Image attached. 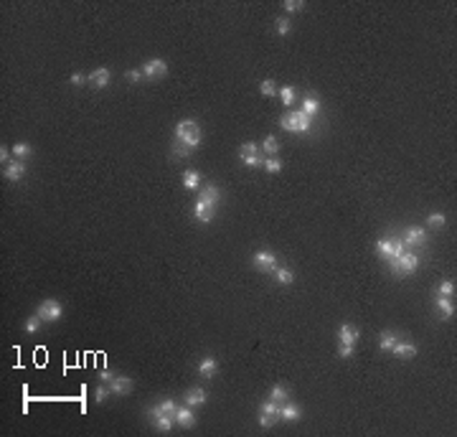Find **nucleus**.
Wrapping results in <instances>:
<instances>
[{"label":"nucleus","instance_id":"f257e3e1","mask_svg":"<svg viewBox=\"0 0 457 437\" xmlns=\"http://www.w3.org/2000/svg\"><path fill=\"white\" fill-rule=\"evenodd\" d=\"M176 140L183 143V145H188L191 150H196L201 145V127L193 120H181L176 125Z\"/></svg>","mask_w":457,"mask_h":437},{"label":"nucleus","instance_id":"f03ea898","mask_svg":"<svg viewBox=\"0 0 457 437\" xmlns=\"http://www.w3.org/2000/svg\"><path fill=\"white\" fill-rule=\"evenodd\" d=\"M310 125H313V120H310L302 110H297V112H287V115L279 117V127H282L285 133H308Z\"/></svg>","mask_w":457,"mask_h":437},{"label":"nucleus","instance_id":"7ed1b4c3","mask_svg":"<svg viewBox=\"0 0 457 437\" xmlns=\"http://www.w3.org/2000/svg\"><path fill=\"white\" fill-rule=\"evenodd\" d=\"M417 267H419V257L414 252H404V254L389 259V270L396 272V275H414Z\"/></svg>","mask_w":457,"mask_h":437},{"label":"nucleus","instance_id":"20e7f679","mask_svg":"<svg viewBox=\"0 0 457 437\" xmlns=\"http://www.w3.org/2000/svg\"><path fill=\"white\" fill-rule=\"evenodd\" d=\"M36 315H38L43 323H56V320H61L64 308H61V302H59V300L49 297V300H43V302L36 308Z\"/></svg>","mask_w":457,"mask_h":437},{"label":"nucleus","instance_id":"39448f33","mask_svg":"<svg viewBox=\"0 0 457 437\" xmlns=\"http://www.w3.org/2000/svg\"><path fill=\"white\" fill-rule=\"evenodd\" d=\"M239 158H242V163L247 165V168H257L264 163V155H262V147L257 143H244V145L239 147Z\"/></svg>","mask_w":457,"mask_h":437},{"label":"nucleus","instance_id":"423d86ee","mask_svg":"<svg viewBox=\"0 0 457 437\" xmlns=\"http://www.w3.org/2000/svg\"><path fill=\"white\" fill-rule=\"evenodd\" d=\"M427 239H429V234H427V229H422V226H409V229H404V234H401V242L409 244V247H427Z\"/></svg>","mask_w":457,"mask_h":437},{"label":"nucleus","instance_id":"0eeeda50","mask_svg":"<svg viewBox=\"0 0 457 437\" xmlns=\"http://www.w3.org/2000/svg\"><path fill=\"white\" fill-rule=\"evenodd\" d=\"M252 265H254V270H259V272H272V270L277 267V254L269 252V249H259V252L252 257Z\"/></svg>","mask_w":457,"mask_h":437},{"label":"nucleus","instance_id":"6e6552de","mask_svg":"<svg viewBox=\"0 0 457 437\" xmlns=\"http://www.w3.org/2000/svg\"><path fill=\"white\" fill-rule=\"evenodd\" d=\"M193 216H196V221H201V224H211L213 216H216V204H211V201H206V199L198 196L196 206H193Z\"/></svg>","mask_w":457,"mask_h":437},{"label":"nucleus","instance_id":"1a4fd4ad","mask_svg":"<svg viewBox=\"0 0 457 437\" xmlns=\"http://www.w3.org/2000/svg\"><path fill=\"white\" fill-rule=\"evenodd\" d=\"M3 176L10 181V183H18V181H23L26 178V160H20V158H13L5 168H3Z\"/></svg>","mask_w":457,"mask_h":437},{"label":"nucleus","instance_id":"9d476101","mask_svg":"<svg viewBox=\"0 0 457 437\" xmlns=\"http://www.w3.org/2000/svg\"><path fill=\"white\" fill-rule=\"evenodd\" d=\"M110 81H112V72H110L107 67H99V69L86 74V84H92L94 89H104Z\"/></svg>","mask_w":457,"mask_h":437},{"label":"nucleus","instance_id":"9b49d317","mask_svg":"<svg viewBox=\"0 0 457 437\" xmlns=\"http://www.w3.org/2000/svg\"><path fill=\"white\" fill-rule=\"evenodd\" d=\"M142 74L147 76V79H160V76H165L168 74V64L163 61V59H150L145 67H142Z\"/></svg>","mask_w":457,"mask_h":437},{"label":"nucleus","instance_id":"f8f14e48","mask_svg":"<svg viewBox=\"0 0 457 437\" xmlns=\"http://www.w3.org/2000/svg\"><path fill=\"white\" fill-rule=\"evenodd\" d=\"M417 343H411V341H396V346L391 348V354L396 359H401V361H409V359H414L417 356Z\"/></svg>","mask_w":457,"mask_h":437},{"label":"nucleus","instance_id":"ddd939ff","mask_svg":"<svg viewBox=\"0 0 457 437\" xmlns=\"http://www.w3.org/2000/svg\"><path fill=\"white\" fill-rule=\"evenodd\" d=\"M216 371H219V361H216L213 356H203V359L198 361V376H201L203 381H211V379L216 376Z\"/></svg>","mask_w":457,"mask_h":437},{"label":"nucleus","instance_id":"4468645a","mask_svg":"<svg viewBox=\"0 0 457 437\" xmlns=\"http://www.w3.org/2000/svg\"><path fill=\"white\" fill-rule=\"evenodd\" d=\"M358 336H361V331H358L353 323H343V325L338 328V343H351V346H356Z\"/></svg>","mask_w":457,"mask_h":437},{"label":"nucleus","instance_id":"2eb2a0df","mask_svg":"<svg viewBox=\"0 0 457 437\" xmlns=\"http://www.w3.org/2000/svg\"><path fill=\"white\" fill-rule=\"evenodd\" d=\"M173 420H176V425H181V427H193L196 425V414H193V407H178L176 409V414H173Z\"/></svg>","mask_w":457,"mask_h":437},{"label":"nucleus","instance_id":"dca6fc26","mask_svg":"<svg viewBox=\"0 0 457 437\" xmlns=\"http://www.w3.org/2000/svg\"><path fill=\"white\" fill-rule=\"evenodd\" d=\"M302 417V409L295 404V402H285V404H279V420H285V422H297Z\"/></svg>","mask_w":457,"mask_h":437},{"label":"nucleus","instance_id":"f3484780","mask_svg":"<svg viewBox=\"0 0 457 437\" xmlns=\"http://www.w3.org/2000/svg\"><path fill=\"white\" fill-rule=\"evenodd\" d=\"M434 305H437V310L442 313V320H452V318H455V302H452V297L437 295V297H434Z\"/></svg>","mask_w":457,"mask_h":437},{"label":"nucleus","instance_id":"a211bd4d","mask_svg":"<svg viewBox=\"0 0 457 437\" xmlns=\"http://www.w3.org/2000/svg\"><path fill=\"white\" fill-rule=\"evenodd\" d=\"M150 417L155 420L153 425H155V430H158V432H170V430H173V425H176L173 414H163V412H150Z\"/></svg>","mask_w":457,"mask_h":437},{"label":"nucleus","instance_id":"6ab92c4d","mask_svg":"<svg viewBox=\"0 0 457 437\" xmlns=\"http://www.w3.org/2000/svg\"><path fill=\"white\" fill-rule=\"evenodd\" d=\"M132 379L127 376H115L112 379V384H110V389H112V394H117V397H125V394H130L132 391Z\"/></svg>","mask_w":457,"mask_h":437},{"label":"nucleus","instance_id":"aec40b11","mask_svg":"<svg viewBox=\"0 0 457 437\" xmlns=\"http://www.w3.org/2000/svg\"><path fill=\"white\" fill-rule=\"evenodd\" d=\"M206 399H208V397H206V391H203L201 386H193V389L186 391V404H188V407H203Z\"/></svg>","mask_w":457,"mask_h":437},{"label":"nucleus","instance_id":"412c9836","mask_svg":"<svg viewBox=\"0 0 457 437\" xmlns=\"http://www.w3.org/2000/svg\"><path fill=\"white\" fill-rule=\"evenodd\" d=\"M302 112L313 120V117H318V112H320V99H318V94H308L305 97V102H302Z\"/></svg>","mask_w":457,"mask_h":437},{"label":"nucleus","instance_id":"4be33fe9","mask_svg":"<svg viewBox=\"0 0 457 437\" xmlns=\"http://www.w3.org/2000/svg\"><path fill=\"white\" fill-rule=\"evenodd\" d=\"M272 275H274V282H277V285H292V282H295V272H292L290 267H274Z\"/></svg>","mask_w":457,"mask_h":437},{"label":"nucleus","instance_id":"5701e85b","mask_svg":"<svg viewBox=\"0 0 457 437\" xmlns=\"http://www.w3.org/2000/svg\"><path fill=\"white\" fill-rule=\"evenodd\" d=\"M262 155L264 158H274L277 152H279V143H277V138L274 135H267L264 140H262Z\"/></svg>","mask_w":457,"mask_h":437},{"label":"nucleus","instance_id":"b1692460","mask_svg":"<svg viewBox=\"0 0 457 437\" xmlns=\"http://www.w3.org/2000/svg\"><path fill=\"white\" fill-rule=\"evenodd\" d=\"M396 341H399V336L391 333V331H381L379 333V348L381 351H391L394 346H396Z\"/></svg>","mask_w":457,"mask_h":437},{"label":"nucleus","instance_id":"393cba45","mask_svg":"<svg viewBox=\"0 0 457 437\" xmlns=\"http://www.w3.org/2000/svg\"><path fill=\"white\" fill-rule=\"evenodd\" d=\"M269 399H272V402H277V404H285V402L290 399L287 386H285V384H274V386H272V391H269Z\"/></svg>","mask_w":457,"mask_h":437},{"label":"nucleus","instance_id":"a878e982","mask_svg":"<svg viewBox=\"0 0 457 437\" xmlns=\"http://www.w3.org/2000/svg\"><path fill=\"white\" fill-rule=\"evenodd\" d=\"M376 252H379V257L389 259V257H391V252H394V239H389V236L376 239Z\"/></svg>","mask_w":457,"mask_h":437},{"label":"nucleus","instance_id":"bb28decb","mask_svg":"<svg viewBox=\"0 0 457 437\" xmlns=\"http://www.w3.org/2000/svg\"><path fill=\"white\" fill-rule=\"evenodd\" d=\"M274 31H277V36H290V31H292L290 15H279V18L274 20Z\"/></svg>","mask_w":457,"mask_h":437},{"label":"nucleus","instance_id":"cd10ccee","mask_svg":"<svg viewBox=\"0 0 457 437\" xmlns=\"http://www.w3.org/2000/svg\"><path fill=\"white\" fill-rule=\"evenodd\" d=\"M277 97L282 99V104H295V99H297V89L295 86H282V89H277Z\"/></svg>","mask_w":457,"mask_h":437},{"label":"nucleus","instance_id":"c85d7f7f","mask_svg":"<svg viewBox=\"0 0 457 437\" xmlns=\"http://www.w3.org/2000/svg\"><path fill=\"white\" fill-rule=\"evenodd\" d=\"M201 199H206V201H211V204H216V206H219V201H221V191H219V186L208 183V186L201 191Z\"/></svg>","mask_w":457,"mask_h":437},{"label":"nucleus","instance_id":"c756f323","mask_svg":"<svg viewBox=\"0 0 457 437\" xmlns=\"http://www.w3.org/2000/svg\"><path fill=\"white\" fill-rule=\"evenodd\" d=\"M198 183H201V173L198 170H186L183 173V188L193 191V188H198Z\"/></svg>","mask_w":457,"mask_h":437},{"label":"nucleus","instance_id":"7c9ffc66","mask_svg":"<svg viewBox=\"0 0 457 437\" xmlns=\"http://www.w3.org/2000/svg\"><path fill=\"white\" fill-rule=\"evenodd\" d=\"M259 412H262V414H269V417H274V420H279V404H277V402H272V399L262 402V404H259Z\"/></svg>","mask_w":457,"mask_h":437},{"label":"nucleus","instance_id":"2f4dec72","mask_svg":"<svg viewBox=\"0 0 457 437\" xmlns=\"http://www.w3.org/2000/svg\"><path fill=\"white\" fill-rule=\"evenodd\" d=\"M176 402L173 399H163L160 404H155V407H150V412H163V414H176Z\"/></svg>","mask_w":457,"mask_h":437},{"label":"nucleus","instance_id":"473e14b6","mask_svg":"<svg viewBox=\"0 0 457 437\" xmlns=\"http://www.w3.org/2000/svg\"><path fill=\"white\" fill-rule=\"evenodd\" d=\"M170 152H173V158L176 160H181V158H188L193 150L188 145H183V143H178V140H173V147H170Z\"/></svg>","mask_w":457,"mask_h":437},{"label":"nucleus","instance_id":"72a5a7b5","mask_svg":"<svg viewBox=\"0 0 457 437\" xmlns=\"http://www.w3.org/2000/svg\"><path fill=\"white\" fill-rule=\"evenodd\" d=\"M262 165H264V170H267V173H279V170H282V160H279L277 155H274V158H264V163H262Z\"/></svg>","mask_w":457,"mask_h":437},{"label":"nucleus","instance_id":"f704fd0d","mask_svg":"<svg viewBox=\"0 0 457 437\" xmlns=\"http://www.w3.org/2000/svg\"><path fill=\"white\" fill-rule=\"evenodd\" d=\"M427 224H429V226H434V229H442V226L447 224V216H445L442 211H434V214H429V216H427Z\"/></svg>","mask_w":457,"mask_h":437},{"label":"nucleus","instance_id":"c9c22d12","mask_svg":"<svg viewBox=\"0 0 457 437\" xmlns=\"http://www.w3.org/2000/svg\"><path fill=\"white\" fill-rule=\"evenodd\" d=\"M455 282L452 280H442L440 288H437V295H445V297H455Z\"/></svg>","mask_w":457,"mask_h":437},{"label":"nucleus","instance_id":"e433bc0d","mask_svg":"<svg viewBox=\"0 0 457 437\" xmlns=\"http://www.w3.org/2000/svg\"><path fill=\"white\" fill-rule=\"evenodd\" d=\"M259 92L264 94V97H277V84L272 81V79H264L259 84Z\"/></svg>","mask_w":457,"mask_h":437},{"label":"nucleus","instance_id":"4c0bfd02","mask_svg":"<svg viewBox=\"0 0 457 437\" xmlns=\"http://www.w3.org/2000/svg\"><path fill=\"white\" fill-rule=\"evenodd\" d=\"M110 394H112V389H110L107 384H99V386H97V391H94V399H97V404H104Z\"/></svg>","mask_w":457,"mask_h":437},{"label":"nucleus","instance_id":"58836bf2","mask_svg":"<svg viewBox=\"0 0 457 437\" xmlns=\"http://www.w3.org/2000/svg\"><path fill=\"white\" fill-rule=\"evenodd\" d=\"M31 152H33V147L28 145V143H18V145L13 147V155H15V158H20V160H23V158H28Z\"/></svg>","mask_w":457,"mask_h":437},{"label":"nucleus","instance_id":"ea45409f","mask_svg":"<svg viewBox=\"0 0 457 437\" xmlns=\"http://www.w3.org/2000/svg\"><path fill=\"white\" fill-rule=\"evenodd\" d=\"M41 323H43V320H41L38 315H33V318H28V320H26V325H23V328H26V333H38Z\"/></svg>","mask_w":457,"mask_h":437},{"label":"nucleus","instance_id":"a19ab883","mask_svg":"<svg viewBox=\"0 0 457 437\" xmlns=\"http://www.w3.org/2000/svg\"><path fill=\"white\" fill-rule=\"evenodd\" d=\"M353 354H356V346H351V343H338V356H340V359H353Z\"/></svg>","mask_w":457,"mask_h":437},{"label":"nucleus","instance_id":"79ce46f5","mask_svg":"<svg viewBox=\"0 0 457 437\" xmlns=\"http://www.w3.org/2000/svg\"><path fill=\"white\" fill-rule=\"evenodd\" d=\"M302 8H305L302 0H285V10H287V13H297V10H302Z\"/></svg>","mask_w":457,"mask_h":437},{"label":"nucleus","instance_id":"37998d69","mask_svg":"<svg viewBox=\"0 0 457 437\" xmlns=\"http://www.w3.org/2000/svg\"><path fill=\"white\" fill-rule=\"evenodd\" d=\"M115 376H117V374H115L112 368H102V371H99V381H102V384H107V386L112 384V379H115Z\"/></svg>","mask_w":457,"mask_h":437},{"label":"nucleus","instance_id":"c03bdc74","mask_svg":"<svg viewBox=\"0 0 457 437\" xmlns=\"http://www.w3.org/2000/svg\"><path fill=\"white\" fill-rule=\"evenodd\" d=\"M142 79H145L142 69H132V72H127V81H132V84H140Z\"/></svg>","mask_w":457,"mask_h":437},{"label":"nucleus","instance_id":"a18cd8bd","mask_svg":"<svg viewBox=\"0 0 457 437\" xmlns=\"http://www.w3.org/2000/svg\"><path fill=\"white\" fill-rule=\"evenodd\" d=\"M69 81L74 84V86H81L84 81H86V74H81V72H74L71 76H69Z\"/></svg>","mask_w":457,"mask_h":437},{"label":"nucleus","instance_id":"49530a36","mask_svg":"<svg viewBox=\"0 0 457 437\" xmlns=\"http://www.w3.org/2000/svg\"><path fill=\"white\" fill-rule=\"evenodd\" d=\"M274 422H277L274 417H269V414H262V412H259V427H262V430H267V427H272Z\"/></svg>","mask_w":457,"mask_h":437},{"label":"nucleus","instance_id":"de8ad7c7","mask_svg":"<svg viewBox=\"0 0 457 437\" xmlns=\"http://www.w3.org/2000/svg\"><path fill=\"white\" fill-rule=\"evenodd\" d=\"M10 160H13V158H10V152H8V147L3 145V147H0V163H3V168H5V165H8Z\"/></svg>","mask_w":457,"mask_h":437}]
</instances>
